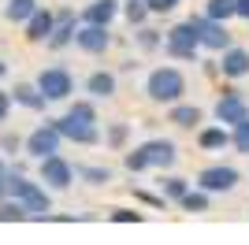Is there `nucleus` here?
I'll use <instances>...</instances> for the list:
<instances>
[{
  "mask_svg": "<svg viewBox=\"0 0 249 245\" xmlns=\"http://www.w3.org/2000/svg\"><path fill=\"white\" fill-rule=\"evenodd\" d=\"M8 197H15V201L26 208V215H30V219L49 223L52 193L45 190L41 182H37V178H26V175H8Z\"/></svg>",
  "mask_w": 249,
  "mask_h": 245,
  "instance_id": "1",
  "label": "nucleus"
},
{
  "mask_svg": "<svg viewBox=\"0 0 249 245\" xmlns=\"http://www.w3.org/2000/svg\"><path fill=\"white\" fill-rule=\"evenodd\" d=\"M145 97L153 104H175L186 97V74L178 71V67H171V63H160V67H153V71L145 74Z\"/></svg>",
  "mask_w": 249,
  "mask_h": 245,
  "instance_id": "2",
  "label": "nucleus"
},
{
  "mask_svg": "<svg viewBox=\"0 0 249 245\" xmlns=\"http://www.w3.org/2000/svg\"><path fill=\"white\" fill-rule=\"evenodd\" d=\"M160 49L178 63H197L201 60V45H197V30H194V22L182 19L175 26H167L164 30V45Z\"/></svg>",
  "mask_w": 249,
  "mask_h": 245,
  "instance_id": "3",
  "label": "nucleus"
},
{
  "mask_svg": "<svg viewBox=\"0 0 249 245\" xmlns=\"http://www.w3.org/2000/svg\"><path fill=\"white\" fill-rule=\"evenodd\" d=\"M34 86L45 93V101L49 104H67L74 97V74L63 67V63H52V67H41Z\"/></svg>",
  "mask_w": 249,
  "mask_h": 245,
  "instance_id": "4",
  "label": "nucleus"
},
{
  "mask_svg": "<svg viewBox=\"0 0 249 245\" xmlns=\"http://www.w3.org/2000/svg\"><path fill=\"white\" fill-rule=\"evenodd\" d=\"M37 182H41L49 193H63V190H71V186H74V163L63 160L60 153L41 156V160H37Z\"/></svg>",
  "mask_w": 249,
  "mask_h": 245,
  "instance_id": "5",
  "label": "nucleus"
},
{
  "mask_svg": "<svg viewBox=\"0 0 249 245\" xmlns=\"http://www.w3.org/2000/svg\"><path fill=\"white\" fill-rule=\"evenodd\" d=\"M242 182V171L234 167V163H208V167H201L197 178H194V186L197 190H205V193H234Z\"/></svg>",
  "mask_w": 249,
  "mask_h": 245,
  "instance_id": "6",
  "label": "nucleus"
},
{
  "mask_svg": "<svg viewBox=\"0 0 249 245\" xmlns=\"http://www.w3.org/2000/svg\"><path fill=\"white\" fill-rule=\"evenodd\" d=\"M190 22H194V30H197V45L201 52H223L227 45H234V37H231L227 22H216V19H205V15H190Z\"/></svg>",
  "mask_w": 249,
  "mask_h": 245,
  "instance_id": "7",
  "label": "nucleus"
},
{
  "mask_svg": "<svg viewBox=\"0 0 249 245\" xmlns=\"http://www.w3.org/2000/svg\"><path fill=\"white\" fill-rule=\"evenodd\" d=\"M60 145H63L60 130L52 126V119H45L41 126H34V130L26 134V138H22V153L30 156V160H41V156L60 153Z\"/></svg>",
  "mask_w": 249,
  "mask_h": 245,
  "instance_id": "8",
  "label": "nucleus"
},
{
  "mask_svg": "<svg viewBox=\"0 0 249 245\" xmlns=\"http://www.w3.org/2000/svg\"><path fill=\"white\" fill-rule=\"evenodd\" d=\"M212 119L223 122V126L231 130V126H238L242 119H249V101L238 89H223L219 101H216V108H212Z\"/></svg>",
  "mask_w": 249,
  "mask_h": 245,
  "instance_id": "9",
  "label": "nucleus"
},
{
  "mask_svg": "<svg viewBox=\"0 0 249 245\" xmlns=\"http://www.w3.org/2000/svg\"><path fill=\"white\" fill-rule=\"evenodd\" d=\"M74 49L86 56H104L112 49V26H93V22H78L74 30Z\"/></svg>",
  "mask_w": 249,
  "mask_h": 245,
  "instance_id": "10",
  "label": "nucleus"
},
{
  "mask_svg": "<svg viewBox=\"0 0 249 245\" xmlns=\"http://www.w3.org/2000/svg\"><path fill=\"white\" fill-rule=\"evenodd\" d=\"M138 149L145 153L149 171H171L178 163V145L171 141V138H149V141H142Z\"/></svg>",
  "mask_w": 249,
  "mask_h": 245,
  "instance_id": "11",
  "label": "nucleus"
},
{
  "mask_svg": "<svg viewBox=\"0 0 249 245\" xmlns=\"http://www.w3.org/2000/svg\"><path fill=\"white\" fill-rule=\"evenodd\" d=\"M52 126L60 130L63 141H74V145H82V149L101 145V122H74L67 115H60V119H52Z\"/></svg>",
  "mask_w": 249,
  "mask_h": 245,
  "instance_id": "12",
  "label": "nucleus"
},
{
  "mask_svg": "<svg viewBox=\"0 0 249 245\" xmlns=\"http://www.w3.org/2000/svg\"><path fill=\"white\" fill-rule=\"evenodd\" d=\"M78 15H74V8H60L56 11V22H52V34H49V45L52 52H63V49H71L74 45V30H78Z\"/></svg>",
  "mask_w": 249,
  "mask_h": 245,
  "instance_id": "13",
  "label": "nucleus"
},
{
  "mask_svg": "<svg viewBox=\"0 0 249 245\" xmlns=\"http://www.w3.org/2000/svg\"><path fill=\"white\" fill-rule=\"evenodd\" d=\"M219 74L227 82H242L249 78V49L246 45H227V49L219 52Z\"/></svg>",
  "mask_w": 249,
  "mask_h": 245,
  "instance_id": "14",
  "label": "nucleus"
},
{
  "mask_svg": "<svg viewBox=\"0 0 249 245\" xmlns=\"http://www.w3.org/2000/svg\"><path fill=\"white\" fill-rule=\"evenodd\" d=\"M11 104L15 108H22V112H34V115H41L45 108H49V101H45V93L34 86V82H15L11 86Z\"/></svg>",
  "mask_w": 249,
  "mask_h": 245,
  "instance_id": "15",
  "label": "nucleus"
},
{
  "mask_svg": "<svg viewBox=\"0 0 249 245\" xmlns=\"http://www.w3.org/2000/svg\"><path fill=\"white\" fill-rule=\"evenodd\" d=\"M86 93H89V101H112L115 93H119V74L115 71H89L86 74Z\"/></svg>",
  "mask_w": 249,
  "mask_h": 245,
  "instance_id": "16",
  "label": "nucleus"
},
{
  "mask_svg": "<svg viewBox=\"0 0 249 245\" xmlns=\"http://www.w3.org/2000/svg\"><path fill=\"white\" fill-rule=\"evenodd\" d=\"M197 149L201 153H223V149H231V130L223 122H205V126H197Z\"/></svg>",
  "mask_w": 249,
  "mask_h": 245,
  "instance_id": "17",
  "label": "nucleus"
},
{
  "mask_svg": "<svg viewBox=\"0 0 249 245\" xmlns=\"http://www.w3.org/2000/svg\"><path fill=\"white\" fill-rule=\"evenodd\" d=\"M52 22H56V11H52V8H41V4H37V11H34L26 22H22V30H26L22 37L34 41V45H41V41H49Z\"/></svg>",
  "mask_w": 249,
  "mask_h": 245,
  "instance_id": "18",
  "label": "nucleus"
},
{
  "mask_svg": "<svg viewBox=\"0 0 249 245\" xmlns=\"http://www.w3.org/2000/svg\"><path fill=\"white\" fill-rule=\"evenodd\" d=\"M167 122L178 126V130H197L201 122H205V112H201L197 104L175 101V104H167Z\"/></svg>",
  "mask_w": 249,
  "mask_h": 245,
  "instance_id": "19",
  "label": "nucleus"
},
{
  "mask_svg": "<svg viewBox=\"0 0 249 245\" xmlns=\"http://www.w3.org/2000/svg\"><path fill=\"white\" fill-rule=\"evenodd\" d=\"M82 22H93V26H112L119 19V0H89L82 11H78Z\"/></svg>",
  "mask_w": 249,
  "mask_h": 245,
  "instance_id": "20",
  "label": "nucleus"
},
{
  "mask_svg": "<svg viewBox=\"0 0 249 245\" xmlns=\"http://www.w3.org/2000/svg\"><path fill=\"white\" fill-rule=\"evenodd\" d=\"M74 178L86 186H112L115 171L104 167V163H74Z\"/></svg>",
  "mask_w": 249,
  "mask_h": 245,
  "instance_id": "21",
  "label": "nucleus"
},
{
  "mask_svg": "<svg viewBox=\"0 0 249 245\" xmlns=\"http://www.w3.org/2000/svg\"><path fill=\"white\" fill-rule=\"evenodd\" d=\"M101 141H104V149H112V153L130 149V122H123V119L108 122V126H104V134H101Z\"/></svg>",
  "mask_w": 249,
  "mask_h": 245,
  "instance_id": "22",
  "label": "nucleus"
},
{
  "mask_svg": "<svg viewBox=\"0 0 249 245\" xmlns=\"http://www.w3.org/2000/svg\"><path fill=\"white\" fill-rule=\"evenodd\" d=\"M175 204L182 208V212H190V215H205L208 208H212V193H205V190H197V186H190Z\"/></svg>",
  "mask_w": 249,
  "mask_h": 245,
  "instance_id": "23",
  "label": "nucleus"
},
{
  "mask_svg": "<svg viewBox=\"0 0 249 245\" xmlns=\"http://www.w3.org/2000/svg\"><path fill=\"white\" fill-rule=\"evenodd\" d=\"M156 186H160V197H164L167 204H175L194 182H190V178H182V175H164V171H160V182H156Z\"/></svg>",
  "mask_w": 249,
  "mask_h": 245,
  "instance_id": "24",
  "label": "nucleus"
},
{
  "mask_svg": "<svg viewBox=\"0 0 249 245\" xmlns=\"http://www.w3.org/2000/svg\"><path fill=\"white\" fill-rule=\"evenodd\" d=\"M134 45L138 52H160V45H164V30H156V26H134Z\"/></svg>",
  "mask_w": 249,
  "mask_h": 245,
  "instance_id": "25",
  "label": "nucleus"
},
{
  "mask_svg": "<svg viewBox=\"0 0 249 245\" xmlns=\"http://www.w3.org/2000/svg\"><path fill=\"white\" fill-rule=\"evenodd\" d=\"M119 15L130 22V30H134V26H145V22L153 19L149 8H145V0H123V4H119Z\"/></svg>",
  "mask_w": 249,
  "mask_h": 245,
  "instance_id": "26",
  "label": "nucleus"
},
{
  "mask_svg": "<svg viewBox=\"0 0 249 245\" xmlns=\"http://www.w3.org/2000/svg\"><path fill=\"white\" fill-rule=\"evenodd\" d=\"M34 11H37V0H8V4H4V19L15 22V26H22Z\"/></svg>",
  "mask_w": 249,
  "mask_h": 245,
  "instance_id": "27",
  "label": "nucleus"
},
{
  "mask_svg": "<svg viewBox=\"0 0 249 245\" xmlns=\"http://www.w3.org/2000/svg\"><path fill=\"white\" fill-rule=\"evenodd\" d=\"M67 119L74 122H101V115H97V104L93 101H67Z\"/></svg>",
  "mask_w": 249,
  "mask_h": 245,
  "instance_id": "28",
  "label": "nucleus"
},
{
  "mask_svg": "<svg viewBox=\"0 0 249 245\" xmlns=\"http://www.w3.org/2000/svg\"><path fill=\"white\" fill-rule=\"evenodd\" d=\"M201 15H205V19H216V22H231L234 19V0H208Z\"/></svg>",
  "mask_w": 249,
  "mask_h": 245,
  "instance_id": "29",
  "label": "nucleus"
},
{
  "mask_svg": "<svg viewBox=\"0 0 249 245\" xmlns=\"http://www.w3.org/2000/svg\"><path fill=\"white\" fill-rule=\"evenodd\" d=\"M22 219H30L26 208H22L15 197H4V201H0V223H22Z\"/></svg>",
  "mask_w": 249,
  "mask_h": 245,
  "instance_id": "30",
  "label": "nucleus"
},
{
  "mask_svg": "<svg viewBox=\"0 0 249 245\" xmlns=\"http://www.w3.org/2000/svg\"><path fill=\"white\" fill-rule=\"evenodd\" d=\"M231 149L249 156V119H242L238 126H231Z\"/></svg>",
  "mask_w": 249,
  "mask_h": 245,
  "instance_id": "31",
  "label": "nucleus"
},
{
  "mask_svg": "<svg viewBox=\"0 0 249 245\" xmlns=\"http://www.w3.org/2000/svg\"><path fill=\"white\" fill-rule=\"evenodd\" d=\"M123 167L130 175H142V171H149V163H145V153H142V149H123Z\"/></svg>",
  "mask_w": 249,
  "mask_h": 245,
  "instance_id": "32",
  "label": "nucleus"
},
{
  "mask_svg": "<svg viewBox=\"0 0 249 245\" xmlns=\"http://www.w3.org/2000/svg\"><path fill=\"white\" fill-rule=\"evenodd\" d=\"M130 193H134L138 204H145V208H153V212H167V201L160 193H149V190H130Z\"/></svg>",
  "mask_w": 249,
  "mask_h": 245,
  "instance_id": "33",
  "label": "nucleus"
},
{
  "mask_svg": "<svg viewBox=\"0 0 249 245\" xmlns=\"http://www.w3.org/2000/svg\"><path fill=\"white\" fill-rule=\"evenodd\" d=\"M108 219H112V223H142L145 212H138V208H112Z\"/></svg>",
  "mask_w": 249,
  "mask_h": 245,
  "instance_id": "34",
  "label": "nucleus"
},
{
  "mask_svg": "<svg viewBox=\"0 0 249 245\" xmlns=\"http://www.w3.org/2000/svg\"><path fill=\"white\" fill-rule=\"evenodd\" d=\"M19 149H22V138H19V134H11V130L0 134V156H8V160H11Z\"/></svg>",
  "mask_w": 249,
  "mask_h": 245,
  "instance_id": "35",
  "label": "nucleus"
},
{
  "mask_svg": "<svg viewBox=\"0 0 249 245\" xmlns=\"http://www.w3.org/2000/svg\"><path fill=\"white\" fill-rule=\"evenodd\" d=\"M178 4H182V0H145L149 15H171V11H175Z\"/></svg>",
  "mask_w": 249,
  "mask_h": 245,
  "instance_id": "36",
  "label": "nucleus"
},
{
  "mask_svg": "<svg viewBox=\"0 0 249 245\" xmlns=\"http://www.w3.org/2000/svg\"><path fill=\"white\" fill-rule=\"evenodd\" d=\"M11 108H15V104H11V93H8V89H0V126H4V122H8Z\"/></svg>",
  "mask_w": 249,
  "mask_h": 245,
  "instance_id": "37",
  "label": "nucleus"
},
{
  "mask_svg": "<svg viewBox=\"0 0 249 245\" xmlns=\"http://www.w3.org/2000/svg\"><path fill=\"white\" fill-rule=\"evenodd\" d=\"M234 19L249 22V0H234Z\"/></svg>",
  "mask_w": 249,
  "mask_h": 245,
  "instance_id": "38",
  "label": "nucleus"
},
{
  "mask_svg": "<svg viewBox=\"0 0 249 245\" xmlns=\"http://www.w3.org/2000/svg\"><path fill=\"white\" fill-rule=\"evenodd\" d=\"M205 74H219V63L216 60H205Z\"/></svg>",
  "mask_w": 249,
  "mask_h": 245,
  "instance_id": "39",
  "label": "nucleus"
},
{
  "mask_svg": "<svg viewBox=\"0 0 249 245\" xmlns=\"http://www.w3.org/2000/svg\"><path fill=\"white\" fill-rule=\"evenodd\" d=\"M8 197V175H0V201Z\"/></svg>",
  "mask_w": 249,
  "mask_h": 245,
  "instance_id": "40",
  "label": "nucleus"
},
{
  "mask_svg": "<svg viewBox=\"0 0 249 245\" xmlns=\"http://www.w3.org/2000/svg\"><path fill=\"white\" fill-rule=\"evenodd\" d=\"M8 78V60H0V82Z\"/></svg>",
  "mask_w": 249,
  "mask_h": 245,
  "instance_id": "41",
  "label": "nucleus"
},
{
  "mask_svg": "<svg viewBox=\"0 0 249 245\" xmlns=\"http://www.w3.org/2000/svg\"><path fill=\"white\" fill-rule=\"evenodd\" d=\"M0 175H8V156H0Z\"/></svg>",
  "mask_w": 249,
  "mask_h": 245,
  "instance_id": "42",
  "label": "nucleus"
}]
</instances>
